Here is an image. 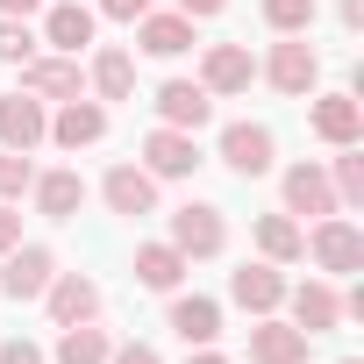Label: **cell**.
<instances>
[{
	"mask_svg": "<svg viewBox=\"0 0 364 364\" xmlns=\"http://www.w3.org/2000/svg\"><path fill=\"white\" fill-rule=\"evenodd\" d=\"M257 79H264L272 93H286V100H307V93H321V50H314L307 36H279V43L257 58Z\"/></svg>",
	"mask_w": 364,
	"mask_h": 364,
	"instance_id": "cell-1",
	"label": "cell"
},
{
	"mask_svg": "<svg viewBox=\"0 0 364 364\" xmlns=\"http://www.w3.org/2000/svg\"><path fill=\"white\" fill-rule=\"evenodd\" d=\"M164 243L186 257V264H208V257L229 250V215L215 200H186V208H171V236Z\"/></svg>",
	"mask_w": 364,
	"mask_h": 364,
	"instance_id": "cell-2",
	"label": "cell"
},
{
	"mask_svg": "<svg viewBox=\"0 0 364 364\" xmlns=\"http://www.w3.org/2000/svg\"><path fill=\"white\" fill-rule=\"evenodd\" d=\"M307 257L321 264V279H350V272H364V229L350 215H321L307 229Z\"/></svg>",
	"mask_w": 364,
	"mask_h": 364,
	"instance_id": "cell-3",
	"label": "cell"
},
{
	"mask_svg": "<svg viewBox=\"0 0 364 364\" xmlns=\"http://www.w3.org/2000/svg\"><path fill=\"white\" fill-rule=\"evenodd\" d=\"M215 157H222L236 178H264V171L279 164V136H272L264 122H229V129L215 136Z\"/></svg>",
	"mask_w": 364,
	"mask_h": 364,
	"instance_id": "cell-4",
	"label": "cell"
},
{
	"mask_svg": "<svg viewBox=\"0 0 364 364\" xmlns=\"http://www.w3.org/2000/svg\"><path fill=\"white\" fill-rule=\"evenodd\" d=\"M279 200H286V215L300 222H321V215H343V200H336V186H328V171L314 164V157H300V164H286L279 171Z\"/></svg>",
	"mask_w": 364,
	"mask_h": 364,
	"instance_id": "cell-5",
	"label": "cell"
},
{
	"mask_svg": "<svg viewBox=\"0 0 364 364\" xmlns=\"http://www.w3.org/2000/svg\"><path fill=\"white\" fill-rule=\"evenodd\" d=\"M136 164H143V171L157 178V186H164V178H193L208 157H200V136H186V129H164V122H157V129L143 136V157H136Z\"/></svg>",
	"mask_w": 364,
	"mask_h": 364,
	"instance_id": "cell-6",
	"label": "cell"
},
{
	"mask_svg": "<svg viewBox=\"0 0 364 364\" xmlns=\"http://www.w3.org/2000/svg\"><path fill=\"white\" fill-rule=\"evenodd\" d=\"M215 100H236V93H250V79H257V58H250V43H200V72H193Z\"/></svg>",
	"mask_w": 364,
	"mask_h": 364,
	"instance_id": "cell-7",
	"label": "cell"
},
{
	"mask_svg": "<svg viewBox=\"0 0 364 364\" xmlns=\"http://www.w3.org/2000/svg\"><path fill=\"white\" fill-rule=\"evenodd\" d=\"M22 72V93H36L43 107H58V100H79L86 93V72H79V58H65V50H36L29 65H15Z\"/></svg>",
	"mask_w": 364,
	"mask_h": 364,
	"instance_id": "cell-8",
	"label": "cell"
},
{
	"mask_svg": "<svg viewBox=\"0 0 364 364\" xmlns=\"http://www.w3.org/2000/svg\"><path fill=\"white\" fill-rule=\"evenodd\" d=\"M307 129L328 143V150H343V143H364V100L343 86V93H307Z\"/></svg>",
	"mask_w": 364,
	"mask_h": 364,
	"instance_id": "cell-9",
	"label": "cell"
},
{
	"mask_svg": "<svg viewBox=\"0 0 364 364\" xmlns=\"http://www.w3.org/2000/svg\"><path fill=\"white\" fill-rule=\"evenodd\" d=\"M150 107H157L164 129H186V136H200V129L215 122V93H208L200 79H164V86L150 93Z\"/></svg>",
	"mask_w": 364,
	"mask_h": 364,
	"instance_id": "cell-10",
	"label": "cell"
},
{
	"mask_svg": "<svg viewBox=\"0 0 364 364\" xmlns=\"http://www.w3.org/2000/svg\"><path fill=\"white\" fill-rule=\"evenodd\" d=\"M58 279V250L50 243H15L0 257V293L8 300H43V286Z\"/></svg>",
	"mask_w": 364,
	"mask_h": 364,
	"instance_id": "cell-11",
	"label": "cell"
},
{
	"mask_svg": "<svg viewBox=\"0 0 364 364\" xmlns=\"http://www.w3.org/2000/svg\"><path fill=\"white\" fill-rule=\"evenodd\" d=\"M229 300L257 321V314H279L286 307V264H264V257H250V264H236L229 272Z\"/></svg>",
	"mask_w": 364,
	"mask_h": 364,
	"instance_id": "cell-12",
	"label": "cell"
},
{
	"mask_svg": "<svg viewBox=\"0 0 364 364\" xmlns=\"http://www.w3.org/2000/svg\"><path fill=\"white\" fill-rule=\"evenodd\" d=\"M286 307H293V328H300V336H336V328H343V293H336V279H300V286H286Z\"/></svg>",
	"mask_w": 364,
	"mask_h": 364,
	"instance_id": "cell-13",
	"label": "cell"
},
{
	"mask_svg": "<svg viewBox=\"0 0 364 364\" xmlns=\"http://www.w3.org/2000/svg\"><path fill=\"white\" fill-rule=\"evenodd\" d=\"M36 143H50V107L22 86L0 93V150H36Z\"/></svg>",
	"mask_w": 364,
	"mask_h": 364,
	"instance_id": "cell-14",
	"label": "cell"
},
{
	"mask_svg": "<svg viewBox=\"0 0 364 364\" xmlns=\"http://www.w3.org/2000/svg\"><path fill=\"white\" fill-rule=\"evenodd\" d=\"M93 29H100V15L86 8V0H43V50H65V58H79L86 43H93Z\"/></svg>",
	"mask_w": 364,
	"mask_h": 364,
	"instance_id": "cell-15",
	"label": "cell"
},
{
	"mask_svg": "<svg viewBox=\"0 0 364 364\" xmlns=\"http://www.w3.org/2000/svg\"><path fill=\"white\" fill-rule=\"evenodd\" d=\"M100 136H107V100H93V93L58 100V114H50V143L58 150H93Z\"/></svg>",
	"mask_w": 364,
	"mask_h": 364,
	"instance_id": "cell-16",
	"label": "cell"
},
{
	"mask_svg": "<svg viewBox=\"0 0 364 364\" xmlns=\"http://www.w3.org/2000/svg\"><path fill=\"white\" fill-rule=\"evenodd\" d=\"M100 200H107V215H157V178L143 171V164H107V178H100Z\"/></svg>",
	"mask_w": 364,
	"mask_h": 364,
	"instance_id": "cell-17",
	"label": "cell"
},
{
	"mask_svg": "<svg viewBox=\"0 0 364 364\" xmlns=\"http://www.w3.org/2000/svg\"><path fill=\"white\" fill-rule=\"evenodd\" d=\"M164 328L186 343V350H200V343H222V300H208V293H171V307H164Z\"/></svg>",
	"mask_w": 364,
	"mask_h": 364,
	"instance_id": "cell-18",
	"label": "cell"
},
{
	"mask_svg": "<svg viewBox=\"0 0 364 364\" xmlns=\"http://www.w3.org/2000/svg\"><path fill=\"white\" fill-rule=\"evenodd\" d=\"M129 29H136V50H143V58H186V50L200 43V36H193L200 22H186L178 8H150V15L129 22Z\"/></svg>",
	"mask_w": 364,
	"mask_h": 364,
	"instance_id": "cell-19",
	"label": "cell"
},
{
	"mask_svg": "<svg viewBox=\"0 0 364 364\" xmlns=\"http://www.w3.org/2000/svg\"><path fill=\"white\" fill-rule=\"evenodd\" d=\"M43 307H50V321H58V328L100 321V286H93L86 272H58V279L43 286Z\"/></svg>",
	"mask_w": 364,
	"mask_h": 364,
	"instance_id": "cell-20",
	"label": "cell"
},
{
	"mask_svg": "<svg viewBox=\"0 0 364 364\" xmlns=\"http://www.w3.org/2000/svg\"><path fill=\"white\" fill-rule=\"evenodd\" d=\"M29 200H36L43 222H79V208H86V178H79L72 164H50V171H36Z\"/></svg>",
	"mask_w": 364,
	"mask_h": 364,
	"instance_id": "cell-21",
	"label": "cell"
},
{
	"mask_svg": "<svg viewBox=\"0 0 364 364\" xmlns=\"http://www.w3.org/2000/svg\"><path fill=\"white\" fill-rule=\"evenodd\" d=\"M307 343H314V336H300V328L279 321V314H257V321H250V364H307Z\"/></svg>",
	"mask_w": 364,
	"mask_h": 364,
	"instance_id": "cell-22",
	"label": "cell"
},
{
	"mask_svg": "<svg viewBox=\"0 0 364 364\" xmlns=\"http://www.w3.org/2000/svg\"><path fill=\"white\" fill-rule=\"evenodd\" d=\"M86 93L93 100H136V58L122 43H100L93 65H86Z\"/></svg>",
	"mask_w": 364,
	"mask_h": 364,
	"instance_id": "cell-23",
	"label": "cell"
},
{
	"mask_svg": "<svg viewBox=\"0 0 364 364\" xmlns=\"http://www.w3.org/2000/svg\"><path fill=\"white\" fill-rule=\"evenodd\" d=\"M250 236H257V257H264V264H300V257H307V229H300L286 208H279V215H257Z\"/></svg>",
	"mask_w": 364,
	"mask_h": 364,
	"instance_id": "cell-24",
	"label": "cell"
},
{
	"mask_svg": "<svg viewBox=\"0 0 364 364\" xmlns=\"http://www.w3.org/2000/svg\"><path fill=\"white\" fill-rule=\"evenodd\" d=\"M129 272H136V286H150V293H178L193 264L178 257L171 243H136V264H129Z\"/></svg>",
	"mask_w": 364,
	"mask_h": 364,
	"instance_id": "cell-25",
	"label": "cell"
},
{
	"mask_svg": "<svg viewBox=\"0 0 364 364\" xmlns=\"http://www.w3.org/2000/svg\"><path fill=\"white\" fill-rule=\"evenodd\" d=\"M107 350H114V336L100 328V321H79V328H58V364H107Z\"/></svg>",
	"mask_w": 364,
	"mask_h": 364,
	"instance_id": "cell-26",
	"label": "cell"
},
{
	"mask_svg": "<svg viewBox=\"0 0 364 364\" xmlns=\"http://www.w3.org/2000/svg\"><path fill=\"white\" fill-rule=\"evenodd\" d=\"M321 171H328V186H336V200H343V208H357V200H364V143H343V150H336V164H321Z\"/></svg>",
	"mask_w": 364,
	"mask_h": 364,
	"instance_id": "cell-27",
	"label": "cell"
},
{
	"mask_svg": "<svg viewBox=\"0 0 364 364\" xmlns=\"http://www.w3.org/2000/svg\"><path fill=\"white\" fill-rule=\"evenodd\" d=\"M314 15H321L314 0H264V29H272V36H307Z\"/></svg>",
	"mask_w": 364,
	"mask_h": 364,
	"instance_id": "cell-28",
	"label": "cell"
},
{
	"mask_svg": "<svg viewBox=\"0 0 364 364\" xmlns=\"http://www.w3.org/2000/svg\"><path fill=\"white\" fill-rule=\"evenodd\" d=\"M43 50V36L29 29V22H15V15H0V65H29Z\"/></svg>",
	"mask_w": 364,
	"mask_h": 364,
	"instance_id": "cell-29",
	"label": "cell"
},
{
	"mask_svg": "<svg viewBox=\"0 0 364 364\" xmlns=\"http://www.w3.org/2000/svg\"><path fill=\"white\" fill-rule=\"evenodd\" d=\"M36 186V164H29V150H0V200H22Z\"/></svg>",
	"mask_w": 364,
	"mask_h": 364,
	"instance_id": "cell-30",
	"label": "cell"
},
{
	"mask_svg": "<svg viewBox=\"0 0 364 364\" xmlns=\"http://www.w3.org/2000/svg\"><path fill=\"white\" fill-rule=\"evenodd\" d=\"M157 8V0H93V15H107V22H143Z\"/></svg>",
	"mask_w": 364,
	"mask_h": 364,
	"instance_id": "cell-31",
	"label": "cell"
},
{
	"mask_svg": "<svg viewBox=\"0 0 364 364\" xmlns=\"http://www.w3.org/2000/svg\"><path fill=\"white\" fill-rule=\"evenodd\" d=\"M0 364H43V343L36 336H8L0 343Z\"/></svg>",
	"mask_w": 364,
	"mask_h": 364,
	"instance_id": "cell-32",
	"label": "cell"
},
{
	"mask_svg": "<svg viewBox=\"0 0 364 364\" xmlns=\"http://www.w3.org/2000/svg\"><path fill=\"white\" fill-rule=\"evenodd\" d=\"M107 364H164V357H157V343H114Z\"/></svg>",
	"mask_w": 364,
	"mask_h": 364,
	"instance_id": "cell-33",
	"label": "cell"
},
{
	"mask_svg": "<svg viewBox=\"0 0 364 364\" xmlns=\"http://www.w3.org/2000/svg\"><path fill=\"white\" fill-rule=\"evenodd\" d=\"M22 243V215H15V200H0V257H8Z\"/></svg>",
	"mask_w": 364,
	"mask_h": 364,
	"instance_id": "cell-34",
	"label": "cell"
},
{
	"mask_svg": "<svg viewBox=\"0 0 364 364\" xmlns=\"http://www.w3.org/2000/svg\"><path fill=\"white\" fill-rule=\"evenodd\" d=\"M171 8L186 15V22H208V15H222V8H229V0H171Z\"/></svg>",
	"mask_w": 364,
	"mask_h": 364,
	"instance_id": "cell-35",
	"label": "cell"
},
{
	"mask_svg": "<svg viewBox=\"0 0 364 364\" xmlns=\"http://www.w3.org/2000/svg\"><path fill=\"white\" fill-rule=\"evenodd\" d=\"M0 15H15V22H29V15H43V0H0Z\"/></svg>",
	"mask_w": 364,
	"mask_h": 364,
	"instance_id": "cell-36",
	"label": "cell"
},
{
	"mask_svg": "<svg viewBox=\"0 0 364 364\" xmlns=\"http://www.w3.org/2000/svg\"><path fill=\"white\" fill-rule=\"evenodd\" d=\"M186 364H236V357H222L215 343H200V350H186Z\"/></svg>",
	"mask_w": 364,
	"mask_h": 364,
	"instance_id": "cell-37",
	"label": "cell"
},
{
	"mask_svg": "<svg viewBox=\"0 0 364 364\" xmlns=\"http://www.w3.org/2000/svg\"><path fill=\"white\" fill-rule=\"evenodd\" d=\"M336 15H343V29H364V0H343Z\"/></svg>",
	"mask_w": 364,
	"mask_h": 364,
	"instance_id": "cell-38",
	"label": "cell"
},
{
	"mask_svg": "<svg viewBox=\"0 0 364 364\" xmlns=\"http://www.w3.org/2000/svg\"><path fill=\"white\" fill-rule=\"evenodd\" d=\"M343 364H357V357H343Z\"/></svg>",
	"mask_w": 364,
	"mask_h": 364,
	"instance_id": "cell-39",
	"label": "cell"
}]
</instances>
